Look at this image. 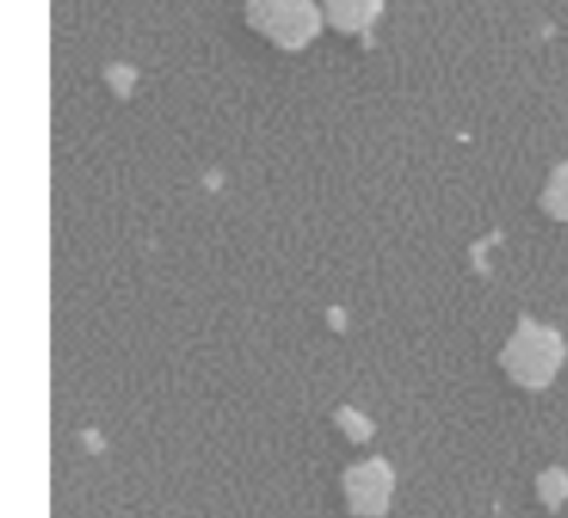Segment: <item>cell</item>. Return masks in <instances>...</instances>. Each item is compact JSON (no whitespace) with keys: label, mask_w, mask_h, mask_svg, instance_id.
Wrapping results in <instances>:
<instances>
[{"label":"cell","mask_w":568,"mask_h":518,"mask_svg":"<svg viewBox=\"0 0 568 518\" xmlns=\"http://www.w3.org/2000/svg\"><path fill=\"white\" fill-rule=\"evenodd\" d=\"M536 492L542 499L546 509H562L568 502V473L566 469H546L536 483Z\"/></svg>","instance_id":"cell-6"},{"label":"cell","mask_w":568,"mask_h":518,"mask_svg":"<svg viewBox=\"0 0 568 518\" xmlns=\"http://www.w3.org/2000/svg\"><path fill=\"white\" fill-rule=\"evenodd\" d=\"M246 23L280 50H303L320 37L316 0H246Z\"/></svg>","instance_id":"cell-2"},{"label":"cell","mask_w":568,"mask_h":518,"mask_svg":"<svg viewBox=\"0 0 568 518\" xmlns=\"http://www.w3.org/2000/svg\"><path fill=\"white\" fill-rule=\"evenodd\" d=\"M393 489H396V476L386 459H369L343 473V496L353 516L383 518L389 512Z\"/></svg>","instance_id":"cell-3"},{"label":"cell","mask_w":568,"mask_h":518,"mask_svg":"<svg viewBox=\"0 0 568 518\" xmlns=\"http://www.w3.org/2000/svg\"><path fill=\"white\" fill-rule=\"evenodd\" d=\"M323 13L339 33H363L383 13V0H323Z\"/></svg>","instance_id":"cell-4"},{"label":"cell","mask_w":568,"mask_h":518,"mask_svg":"<svg viewBox=\"0 0 568 518\" xmlns=\"http://www.w3.org/2000/svg\"><path fill=\"white\" fill-rule=\"evenodd\" d=\"M539 206H542L552 220L568 223V163L552 170L549 186H546L542 196H539Z\"/></svg>","instance_id":"cell-5"},{"label":"cell","mask_w":568,"mask_h":518,"mask_svg":"<svg viewBox=\"0 0 568 518\" xmlns=\"http://www.w3.org/2000/svg\"><path fill=\"white\" fill-rule=\"evenodd\" d=\"M566 363V339L559 329L539 326L529 316L519 319V329L499 353V366L509 373L513 383H519L529 393H542L556 383L559 369Z\"/></svg>","instance_id":"cell-1"},{"label":"cell","mask_w":568,"mask_h":518,"mask_svg":"<svg viewBox=\"0 0 568 518\" xmlns=\"http://www.w3.org/2000/svg\"><path fill=\"white\" fill-rule=\"evenodd\" d=\"M336 426H339V433H343L349 443H366V439H373V433H376V426H373L363 413H356L353 406H339V409H336Z\"/></svg>","instance_id":"cell-7"}]
</instances>
